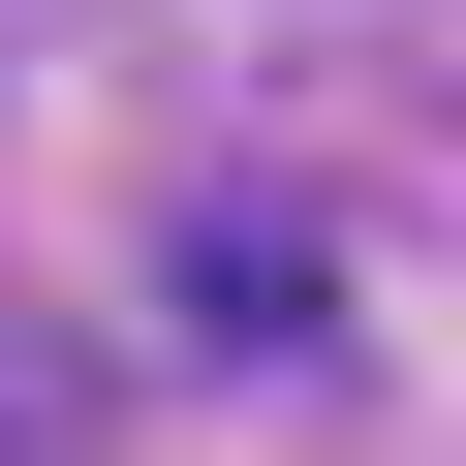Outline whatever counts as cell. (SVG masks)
Masks as SVG:
<instances>
[{
    "label": "cell",
    "mask_w": 466,
    "mask_h": 466,
    "mask_svg": "<svg viewBox=\"0 0 466 466\" xmlns=\"http://www.w3.org/2000/svg\"><path fill=\"white\" fill-rule=\"evenodd\" d=\"M32 404H63V373H32V342H0V435H32Z\"/></svg>",
    "instance_id": "cell-2"
},
{
    "label": "cell",
    "mask_w": 466,
    "mask_h": 466,
    "mask_svg": "<svg viewBox=\"0 0 466 466\" xmlns=\"http://www.w3.org/2000/svg\"><path fill=\"white\" fill-rule=\"evenodd\" d=\"M187 342H311V218H187Z\"/></svg>",
    "instance_id": "cell-1"
}]
</instances>
